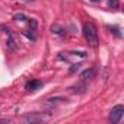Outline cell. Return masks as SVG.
Returning a JSON list of instances; mask_svg holds the SVG:
<instances>
[{"label":"cell","instance_id":"9c48e42d","mask_svg":"<svg viewBox=\"0 0 124 124\" xmlns=\"http://www.w3.org/2000/svg\"><path fill=\"white\" fill-rule=\"evenodd\" d=\"M93 2H98V0H93Z\"/></svg>","mask_w":124,"mask_h":124},{"label":"cell","instance_id":"277c9868","mask_svg":"<svg viewBox=\"0 0 124 124\" xmlns=\"http://www.w3.org/2000/svg\"><path fill=\"white\" fill-rule=\"evenodd\" d=\"M80 78H82L83 80H91V79L95 78V70H93V69H88V70H85V72L82 73Z\"/></svg>","mask_w":124,"mask_h":124},{"label":"cell","instance_id":"6da1fadb","mask_svg":"<svg viewBox=\"0 0 124 124\" xmlns=\"http://www.w3.org/2000/svg\"><path fill=\"white\" fill-rule=\"evenodd\" d=\"M83 37L91 47L98 45V31H96L93 23H91V22L83 23Z\"/></svg>","mask_w":124,"mask_h":124},{"label":"cell","instance_id":"3957f363","mask_svg":"<svg viewBox=\"0 0 124 124\" xmlns=\"http://www.w3.org/2000/svg\"><path fill=\"white\" fill-rule=\"evenodd\" d=\"M41 88H42V82H39V80H31L26 83V89H29V91H38Z\"/></svg>","mask_w":124,"mask_h":124},{"label":"cell","instance_id":"52a82bcc","mask_svg":"<svg viewBox=\"0 0 124 124\" xmlns=\"http://www.w3.org/2000/svg\"><path fill=\"white\" fill-rule=\"evenodd\" d=\"M8 47H9L10 50H15V48H16V45H15V41H13L12 38H9V41H8Z\"/></svg>","mask_w":124,"mask_h":124},{"label":"cell","instance_id":"7a4b0ae2","mask_svg":"<svg viewBox=\"0 0 124 124\" xmlns=\"http://www.w3.org/2000/svg\"><path fill=\"white\" fill-rule=\"evenodd\" d=\"M123 114H124V107L123 105H115L111 111H109V117H108V120L111 121V123H118L120 120H121V117H123Z\"/></svg>","mask_w":124,"mask_h":124},{"label":"cell","instance_id":"8992f818","mask_svg":"<svg viewBox=\"0 0 124 124\" xmlns=\"http://www.w3.org/2000/svg\"><path fill=\"white\" fill-rule=\"evenodd\" d=\"M85 88H86L85 85H80V83H79V85L73 86V91H75V92H85Z\"/></svg>","mask_w":124,"mask_h":124},{"label":"cell","instance_id":"5b68a950","mask_svg":"<svg viewBox=\"0 0 124 124\" xmlns=\"http://www.w3.org/2000/svg\"><path fill=\"white\" fill-rule=\"evenodd\" d=\"M108 6L112 9H117V8H120V3H118V0H108Z\"/></svg>","mask_w":124,"mask_h":124},{"label":"cell","instance_id":"ba28073f","mask_svg":"<svg viewBox=\"0 0 124 124\" xmlns=\"http://www.w3.org/2000/svg\"><path fill=\"white\" fill-rule=\"evenodd\" d=\"M15 21H26V18H25V15L18 13V15H15Z\"/></svg>","mask_w":124,"mask_h":124}]
</instances>
